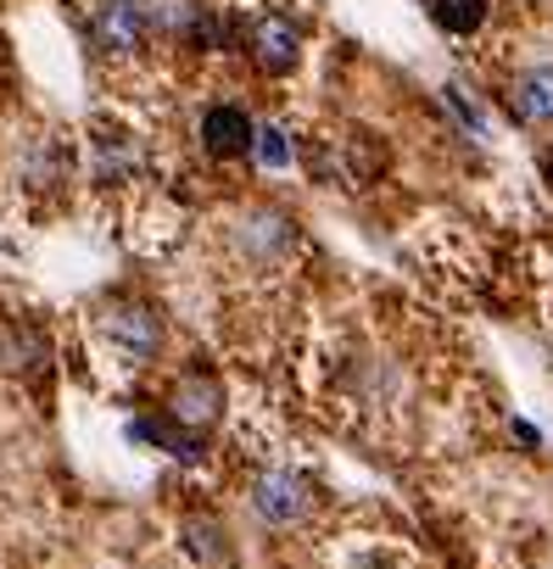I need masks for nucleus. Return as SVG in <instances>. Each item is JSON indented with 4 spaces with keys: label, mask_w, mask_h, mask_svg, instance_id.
Segmentation results:
<instances>
[{
    "label": "nucleus",
    "mask_w": 553,
    "mask_h": 569,
    "mask_svg": "<svg viewBox=\"0 0 553 569\" xmlns=\"http://www.w3.org/2000/svg\"><path fill=\"white\" fill-rule=\"evenodd\" d=\"M101 179H135V168H140V151H135V134H124V129H112V134H101Z\"/></svg>",
    "instance_id": "obj_11"
},
{
    "label": "nucleus",
    "mask_w": 553,
    "mask_h": 569,
    "mask_svg": "<svg viewBox=\"0 0 553 569\" xmlns=\"http://www.w3.org/2000/svg\"><path fill=\"white\" fill-rule=\"evenodd\" d=\"M185 547H190L196 558H207V563H224V558H229V547L218 541V525H207V519H201V525H185Z\"/></svg>",
    "instance_id": "obj_12"
},
{
    "label": "nucleus",
    "mask_w": 553,
    "mask_h": 569,
    "mask_svg": "<svg viewBox=\"0 0 553 569\" xmlns=\"http://www.w3.org/2000/svg\"><path fill=\"white\" fill-rule=\"evenodd\" d=\"M251 140H257V123L246 118V107L218 101V107L201 112V151H207L213 162H240V157L251 151Z\"/></svg>",
    "instance_id": "obj_6"
},
{
    "label": "nucleus",
    "mask_w": 553,
    "mask_h": 569,
    "mask_svg": "<svg viewBox=\"0 0 553 569\" xmlns=\"http://www.w3.org/2000/svg\"><path fill=\"white\" fill-rule=\"evenodd\" d=\"M129 436H135V441H151L157 452H174V458H201L196 430H185L179 419H135Z\"/></svg>",
    "instance_id": "obj_8"
},
{
    "label": "nucleus",
    "mask_w": 553,
    "mask_h": 569,
    "mask_svg": "<svg viewBox=\"0 0 553 569\" xmlns=\"http://www.w3.org/2000/svg\"><path fill=\"white\" fill-rule=\"evenodd\" d=\"M358 569H397V563H392V558H386V552H369V558H364V563H358Z\"/></svg>",
    "instance_id": "obj_14"
},
{
    "label": "nucleus",
    "mask_w": 553,
    "mask_h": 569,
    "mask_svg": "<svg viewBox=\"0 0 553 569\" xmlns=\"http://www.w3.org/2000/svg\"><path fill=\"white\" fill-rule=\"evenodd\" d=\"M251 151H257V162H263V168H286V162H292V146H286V129H257V140H251Z\"/></svg>",
    "instance_id": "obj_13"
},
{
    "label": "nucleus",
    "mask_w": 553,
    "mask_h": 569,
    "mask_svg": "<svg viewBox=\"0 0 553 569\" xmlns=\"http://www.w3.org/2000/svg\"><path fill=\"white\" fill-rule=\"evenodd\" d=\"M246 51H251L257 73L286 79V73L303 62V29H297L286 12H263V18L246 29Z\"/></svg>",
    "instance_id": "obj_2"
},
{
    "label": "nucleus",
    "mask_w": 553,
    "mask_h": 569,
    "mask_svg": "<svg viewBox=\"0 0 553 569\" xmlns=\"http://www.w3.org/2000/svg\"><path fill=\"white\" fill-rule=\"evenodd\" d=\"M146 18H151L157 40H190L201 23V7L196 0H146Z\"/></svg>",
    "instance_id": "obj_9"
},
{
    "label": "nucleus",
    "mask_w": 553,
    "mask_h": 569,
    "mask_svg": "<svg viewBox=\"0 0 553 569\" xmlns=\"http://www.w3.org/2000/svg\"><path fill=\"white\" fill-rule=\"evenodd\" d=\"M251 508H257L263 525L292 530V525H303V519L319 508V491H314V480L297 475V469H268V475L251 480Z\"/></svg>",
    "instance_id": "obj_1"
},
{
    "label": "nucleus",
    "mask_w": 553,
    "mask_h": 569,
    "mask_svg": "<svg viewBox=\"0 0 553 569\" xmlns=\"http://www.w3.org/2000/svg\"><path fill=\"white\" fill-rule=\"evenodd\" d=\"M168 413H174L185 430H196V436H201V430L224 413V386H218V380H207V375H190V380H179V386H174V408H168Z\"/></svg>",
    "instance_id": "obj_7"
},
{
    "label": "nucleus",
    "mask_w": 553,
    "mask_h": 569,
    "mask_svg": "<svg viewBox=\"0 0 553 569\" xmlns=\"http://www.w3.org/2000/svg\"><path fill=\"white\" fill-rule=\"evenodd\" d=\"M96 46L107 57H135L151 40V18H146V0H101V12L90 23Z\"/></svg>",
    "instance_id": "obj_4"
},
{
    "label": "nucleus",
    "mask_w": 553,
    "mask_h": 569,
    "mask_svg": "<svg viewBox=\"0 0 553 569\" xmlns=\"http://www.w3.org/2000/svg\"><path fill=\"white\" fill-rule=\"evenodd\" d=\"M486 12H492V0H431V23L442 34H458V40L481 34Z\"/></svg>",
    "instance_id": "obj_10"
},
{
    "label": "nucleus",
    "mask_w": 553,
    "mask_h": 569,
    "mask_svg": "<svg viewBox=\"0 0 553 569\" xmlns=\"http://www.w3.org/2000/svg\"><path fill=\"white\" fill-rule=\"evenodd\" d=\"M101 336L118 347V358H129V363H151L157 352H162V325H157V313L151 308H135V302H124V308H107L101 313Z\"/></svg>",
    "instance_id": "obj_3"
},
{
    "label": "nucleus",
    "mask_w": 553,
    "mask_h": 569,
    "mask_svg": "<svg viewBox=\"0 0 553 569\" xmlns=\"http://www.w3.org/2000/svg\"><path fill=\"white\" fill-rule=\"evenodd\" d=\"M503 107L514 123L525 129H553V62H531L508 79L503 90Z\"/></svg>",
    "instance_id": "obj_5"
}]
</instances>
